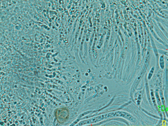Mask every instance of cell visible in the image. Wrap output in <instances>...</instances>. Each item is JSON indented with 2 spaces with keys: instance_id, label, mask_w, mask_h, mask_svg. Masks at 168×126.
Masks as SVG:
<instances>
[{
  "instance_id": "obj_1",
  "label": "cell",
  "mask_w": 168,
  "mask_h": 126,
  "mask_svg": "<svg viewBox=\"0 0 168 126\" xmlns=\"http://www.w3.org/2000/svg\"><path fill=\"white\" fill-rule=\"evenodd\" d=\"M113 116H120L124 118L125 119H127L131 122H134L135 120V119H134L132 115L129 113L123 111H118L115 113H113Z\"/></svg>"
}]
</instances>
